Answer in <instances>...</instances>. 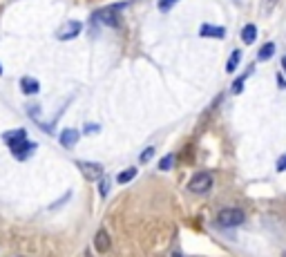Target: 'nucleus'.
Returning a JSON list of instances; mask_svg holds the SVG:
<instances>
[{"label": "nucleus", "mask_w": 286, "mask_h": 257, "mask_svg": "<svg viewBox=\"0 0 286 257\" xmlns=\"http://www.w3.org/2000/svg\"><path fill=\"white\" fill-rule=\"evenodd\" d=\"M244 213L239 208H224L219 210L217 215V224L222 228H233V226H239V224H244Z\"/></svg>", "instance_id": "f257e3e1"}, {"label": "nucleus", "mask_w": 286, "mask_h": 257, "mask_svg": "<svg viewBox=\"0 0 286 257\" xmlns=\"http://www.w3.org/2000/svg\"><path fill=\"white\" fill-rule=\"evenodd\" d=\"M210 186H212V175H210V172H197V175L190 179V183H188V190L204 195V192L210 190Z\"/></svg>", "instance_id": "f03ea898"}, {"label": "nucleus", "mask_w": 286, "mask_h": 257, "mask_svg": "<svg viewBox=\"0 0 286 257\" xmlns=\"http://www.w3.org/2000/svg\"><path fill=\"white\" fill-rule=\"evenodd\" d=\"M81 29H83V25L79 21H69L56 31V38L58 41H72V38H76L81 34Z\"/></svg>", "instance_id": "7ed1b4c3"}, {"label": "nucleus", "mask_w": 286, "mask_h": 257, "mask_svg": "<svg viewBox=\"0 0 286 257\" xmlns=\"http://www.w3.org/2000/svg\"><path fill=\"white\" fill-rule=\"evenodd\" d=\"M76 168H79L83 175H85L90 181L103 177V166L101 163H90V161H76Z\"/></svg>", "instance_id": "20e7f679"}, {"label": "nucleus", "mask_w": 286, "mask_h": 257, "mask_svg": "<svg viewBox=\"0 0 286 257\" xmlns=\"http://www.w3.org/2000/svg\"><path fill=\"white\" fill-rule=\"evenodd\" d=\"M116 7H108V9H99L94 14V23H103L110 27H119V18H116Z\"/></svg>", "instance_id": "39448f33"}, {"label": "nucleus", "mask_w": 286, "mask_h": 257, "mask_svg": "<svg viewBox=\"0 0 286 257\" xmlns=\"http://www.w3.org/2000/svg\"><path fill=\"white\" fill-rule=\"evenodd\" d=\"M3 141L11 148V150H14V148H18L21 143H25V141H27V132H25L23 127H18V130H9V132L3 134Z\"/></svg>", "instance_id": "423d86ee"}, {"label": "nucleus", "mask_w": 286, "mask_h": 257, "mask_svg": "<svg viewBox=\"0 0 286 257\" xmlns=\"http://www.w3.org/2000/svg\"><path fill=\"white\" fill-rule=\"evenodd\" d=\"M94 248L99 250V253H108V250H110V235H108L105 228H101L99 233H96V237H94Z\"/></svg>", "instance_id": "0eeeda50"}, {"label": "nucleus", "mask_w": 286, "mask_h": 257, "mask_svg": "<svg viewBox=\"0 0 286 257\" xmlns=\"http://www.w3.org/2000/svg\"><path fill=\"white\" fill-rule=\"evenodd\" d=\"M76 143H79V130H72V127H67V130L61 132V145L63 148H74Z\"/></svg>", "instance_id": "6e6552de"}, {"label": "nucleus", "mask_w": 286, "mask_h": 257, "mask_svg": "<svg viewBox=\"0 0 286 257\" xmlns=\"http://www.w3.org/2000/svg\"><path fill=\"white\" fill-rule=\"evenodd\" d=\"M199 34L204 36V38H224L226 29L224 27H212V25H201Z\"/></svg>", "instance_id": "1a4fd4ad"}, {"label": "nucleus", "mask_w": 286, "mask_h": 257, "mask_svg": "<svg viewBox=\"0 0 286 257\" xmlns=\"http://www.w3.org/2000/svg\"><path fill=\"white\" fill-rule=\"evenodd\" d=\"M21 89L25 94H38V89H41V83H38L36 79H31V76H25V79H21Z\"/></svg>", "instance_id": "9d476101"}, {"label": "nucleus", "mask_w": 286, "mask_h": 257, "mask_svg": "<svg viewBox=\"0 0 286 257\" xmlns=\"http://www.w3.org/2000/svg\"><path fill=\"white\" fill-rule=\"evenodd\" d=\"M34 150H36V145H34V143H29V141H25V143H21L18 148H14L11 152H14V157L18 159V161H23V159H27V157H29V152H34Z\"/></svg>", "instance_id": "9b49d317"}, {"label": "nucleus", "mask_w": 286, "mask_h": 257, "mask_svg": "<svg viewBox=\"0 0 286 257\" xmlns=\"http://www.w3.org/2000/svg\"><path fill=\"white\" fill-rule=\"evenodd\" d=\"M242 41L246 45H253L257 41V27H255V25H246V27L242 29Z\"/></svg>", "instance_id": "f8f14e48"}, {"label": "nucleus", "mask_w": 286, "mask_h": 257, "mask_svg": "<svg viewBox=\"0 0 286 257\" xmlns=\"http://www.w3.org/2000/svg\"><path fill=\"white\" fill-rule=\"evenodd\" d=\"M239 61H242V51H239V49H235V51H233V54H230L228 63H226V72H228V74H233V72H235V69L239 67Z\"/></svg>", "instance_id": "ddd939ff"}, {"label": "nucleus", "mask_w": 286, "mask_h": 257, "mask_svg": "<svg viewBox=\"0 0 286 257\" xmlns=\"http://www.w3.org/2000/svg\"><path fill=\"white\" fill-rule=\"evenodd\" d=\"M273 54H275V45H273V43H266L264 47L259 49V54H257V61H269Z\"/></svg>", "instance_id": "4468645a"}, {"label": "nucleus", "mask_w": 286, "mask_h": 257, "mask_svg": "<svg viewBox=\"0 0 286 257\" xmlns=\"http://www.w3.org/2000/svg\"><path fill=\"white\" fill-rule=\"evenodd\" d=\"M134 177H136V168H128V170H123L121 175L116 177V181H119V183H130Z\"/></svg>", "instance_id": "2eb2a0df"}, {"label": "nucleus", "mask_w": 286, "mask_h": 257, "mask_svg": "<svg viewBox=\"0 0 286 257\" xmlns=\"http://www.w3.org/2000/svg\"><path fill=\"white\" fill-rule=\"evenodd\" d=\"M253 72V67L248 69V72H246L244 76H239V79L235 81V85H233V94H239V92H242V89H244V81H246V76H248Z\"/></svg>", "instance_id": "dca6fc26"}, {"label": "nucleus", "mask_w": 286, "mask_h": 257, "mask_svg": "<svg viewBox=\"0 0 286 257\" xmlns=\"http://www.w3.org/2000/svg\"><path fill=\"white\" fill-rule=\"evenodd\" d=\"M172 161H174V154H168V157L161 159L159 168H161V170H170V168H172Z\"/></svg>", "instance_id": "f3484780"}, {"label": "nucleus", "mask_w": 286, "mask_h": 257, "mask_svg": "<svg viewBox=\"0 0 286 257\" xmlns=\"http://www.w3.org/2000/svg\"><path fill=\"white\" fill-rule=\"evenodd\" d=\"M152 154H154V148H146V150L141 152V157H139V161L141 163H148L152 159Z\"/></svg>", "instance_id": "a211bd4d"}, {"label": "nucleus", "mask_w": 286, "mask_h": 257, "mask_svg": "<svg viewBox=\"0 0 286 257\" xmlns=\"http://www.w3.org/2000/svg\"><path fill=\"white\" fill-rule=\"evenodd\" d=\"M174 3H179V0H159V9L161 11H170V7Z\"/></svg>", "instance_id": "6ab92c4d"}, {"label": "nucleus", "mask_w": 286, "mask_h": 257, "mask_svg": "<svg viewBox=\"0 0 286 257\" xmlns=\"http://www.w3.org/2000/svg\"><path fill=\"white\" fill-rule=\"evenodd\" d=\"M108 192H110V181L105 177H101V197H108Z\"/></svg>", "instance_id": "aec40b11"}, {"label": "nucleus", "mask_w": 286, "mask_h": 257, "mask_svg": "<svg viewBox=\"0 0 286 257\" xmlns=\"http://www.w3.org/2000/svg\"><path fill=\"white\" fill-rule=\"evenodd\" d=\"M284 170H286V154H282L277 161V172H284Z\"/></svg>", "instance_id": "412c9836"}, {"label": "nucleus", "mask_w": 286, "mask_h": 257, "mask_svg": "<svg viewBox=\"0 0 286 257\" xmlns=\"http://www.w3.org/2000/svg\"><path fill=\"white\" fill-rule=\"evenodd\" d=\"M275 3H277V0H271V3L266 0V5H264V14H271V9H273V5H275Z\"/></svg>", "instance_id": "4be33fe9"}, {"label": "nucleus", "mask_w": 286, "mask_h": 257, "mask_svg": "<svg viewBox=\"0 0 286 257\" xmlns=\"http://www.w3.org/2000/svg\"><path fill=\"white\" fill-rule=\"evenodd\" d=\"M85 132H99V125H85Z\"/></svg>", "instance_id": "5701e85b"}, {"label": "nucleus", "mask_w": 286, "mask_h": 257, "mask_svg": "<svg viewBox=\"0 0 286 257\" xmlns=\"http://www.w3.org/2000/svg\"><path fill=\"white\" fill-rule=\"evenodd\" d=\"M277 83H279V87H286V83H284L282 76H277Z\"/></svg>", "instance_id": "b1692460"}, {"label": "nucleus", "mask_w": 286, "mask_h": 257, "mask_svg": "<svg viewBox=\"0 0 286 257\" xmlns=\"http://www.w3.org/2000/svg\"><path fill=\"white\" fill-rule=\"evenodd\" d=\"M282 67H284V72H286V56H284V59H282Z\"/></svg>", "instance_id": "393cba45"}, {"label": "nucleus", "mask_w": 286, "mask_h": 257, "mask_svg": "<svg viewBox=\"0 0 286 257\" xmlns=\"http://www.w3.org/2000/svg\"><path fill=\"white\" fill-rule=\"evenodd\" d=\"M0 74H3V67H0Z\"/></svg>", "instance_id": "a878e982"}, {"label": "nucleus", "mask_w": 286, "mask_h": 257, "mask_svg": "<svg viewBox=\"0 0 286 257\" xmlns=\"http://www.w3.org/2000/svg\"><path fill=\"white\" fill-rule=\"evenodd\" d=\"M284 257H286V253H284Z\"/></svg>", "instance_id": "bb28decb"}]
</instances>
